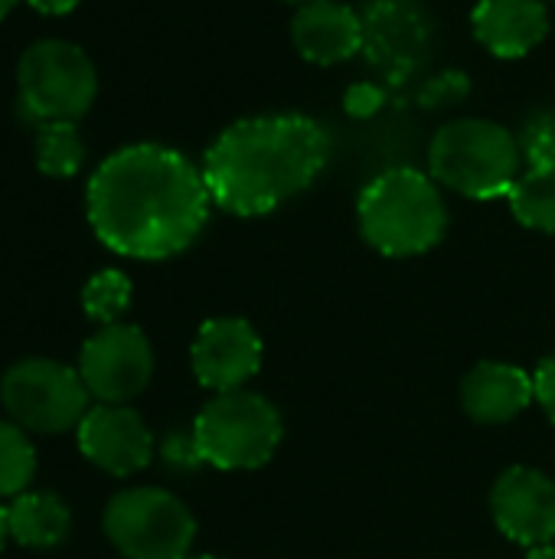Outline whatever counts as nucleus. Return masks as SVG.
Returning a JSON list of instances; mask_svg holds the SVG:
<instances>
[{
    "label": "nucleus",
    "instance_id": "f257e3e1",
    "mask_svg": "<svg viewBox=\"0 0 555 559\" xmlns=\"http://www.w3.org/2000/svg\"><path fill=\"white\" fill-rule=\"evenodd\" d=\"M203 167L164 144H131L98 164L85 190L95 236L128 259H170L196 242L209 219Z\"/></svg>",
    "mask_w": 555,
    "mask_h": 559
},
{
    "label": "nucleus",
    "instance_id": "f03ea898",
    "mask_svg": "<svg viewBox=\"0 0 555 559\" xmlns=\"http://www.w3.org/2000/svg\"><path fill=\"white\" fill-rule=\"evenodd\" d=\"M334 141L307 115H258L229 124L203 157V180L219 210L265 216L304 193L327 167Z\"/></svg>",
    "mask_w": 555,
    "mask_h": 559
},
{
    "label": "nucleus",
    "instance_id": "7ed1b4c3",
    "mask_svg": "<svg viewBox=\"0 0 555 559\" xmlns=\"http://www.w3.org/2000/svg\"><path fill=\"white\" fill-rule=\"evenodd\" d=\"M357 216L363 239L389 259L422 255L448 229V206L435 180L412 167H393L370 180L360 193Z\"/></svg>",
    "mask_w": 555,
    "mask_h": 559
},
{
    "label": "nucleus",
    "instance_id": "20e7f679",
    "mask_svg": "<svg viewBox=\"0 0 555 559\" xmlns=\"http://www.w3.org/2000/svg\"><path fill=\"white\" fill-rule=\"evenodd\" d=\"M432 177L471 200L507 197L523 174L517 134L487 118H461L445 124L429 147Z\"/></svg>",
    "mask_w": 555,
    "mask_h": 559
},
{
    "label": "nucleus",
    "instance_id": "39448f33",
    "mask_svg": "<svg viewBox=\"0 0 555 559\" xmlns=\"http://www.w3.org/2000/svg\"><path fill=\"white\" fill-rule=\"evenodd\" d=\"M98 95L88 52L69 39H36L16 62V105L29 124L79 121Z\"/></svg>",
    "mask_w": 555,
    "mask_h": 559
},
{
    "label": "nucleus",
    "instance_id": "423d86ee",
    "mask_svg": "<svg viewBox=\"0 0 555 559\" xmlns=\"http://www.w3.org/2000/svg\"><path fill=\"white\" fill-rule=\"evenodd\" d=\"M281 436L285 423L275 403L249 390L219 393L193 423V439L203 462L222 472L262 468L278 452Z\"/></svg>",
    "mask_w": 555,
    "mask_h": 559
},
{
    "label": "nucleus",
    "instance_id": "0eeeda50",
    "mask_svg": "<svg viewBox=\"0 0 555 559\" xmlns=\"http://www.w3.org/2000/svg\"><path fill=\"white\" fill-rule=\"evenodd\" d=\"M105 534L128 559H190L196 521L164 488H128L108 501Z\"/></svg>",
    "mask_w": 555,
    "mask_h": 559
},
{
    "label": "nucleus",
    "instance_id": "6e6552de",
    "mask_svg": "<svg viewBox=\"0 0 555 559\" xmlns=\"http://www.w3.org/2000/svg\"><path fill=\"white\" fill-rule=\"evenodd\" d=\"M0 400L20 429L59 436L65 429H79L88 413L92 393L85 390L79 370L59 360L26 357L3 373Z\"/></svg>",
    "mask_w": 555,
    "mask_h": 559
},
{
    "label": "nucleus",
    "instance_id": "1a4fd4ad",
    "mask_svg": "<svg viewBox=\"0 0 555 559\" xmlns=\"http://www.w3.org/2000/svg\"><path fill=\"white\" fill-rule=\"evenodd\" d=\"M79 377L98 403H128L147 390L154 377V350L141 328L105 324L79 354Z\"/></svg>",
    "mask_w": 555,
    "mask_h": 559
},
{
    "label": "nucleus",
    "instance_id": "9d476101",
    "mask_svg": "<svg viewBox=\"0 0 555 559\" xmlns=\"http://www.w3.org/2000/svg\"><path fill=\"white\" fill-rule=\"evenodd\" d=\"M491 514L500 534L520 547H546L555 540V481L540 468L517 465L504 472L491 491Z\"/></svg>",
    "mask_w": 555,
    "mask_h": 559
},
{
    "label": "nucleus",
    "instance_id": "9b49d317",
    "mask_svg": "<svg viewBox=\"0 0 555 559\" xmlns=\"http://www.w3.org/2000/svg\"><path fill=\"white\" fill-rule=\"evenodd\" d=\"M79 449L95 468L128 478L154 459V436L131 406L98 403L79 423Z\"/></svg>",
    "mask_w": 555,
    "mask_h": 559
},
{
    "label": "nucleus",
    "instance_id": "f8f14e48",
    "mask_svg": "<svg viewBox=\"0 0 555 559\" xmlns=\"http://www.w3.org/2000/svg\"><path fill=\"white\" fill-rule=\"evenodd\" d=\"M190 364L206 390H242L262 367V337L242 318H213L200 328Z\"/></svg>",
    "mask_w": 555,
    "mask_h": 559
},
{
    "label": "nucleus",
    "instance_id": "ddd939ff",
    "mask_svg": "<svg viewBox=\"0 0 555 559\" xmlns=\"http://www.w3.org/2000/svg\"><path fill=\"white\" fill-rule=\"evenodd\" d=\"M294 49L317 66H337L363 49V20L337 0L304 3L291 23Z\"/></svg>",
    "mask_w": 555,
    "mask_h": 559
},
{
    "label": "nucleus",
    "instance_id": "4468645a",
    "mask_svg": "<svg viewBox=\"0 0 555 559\" xmlns=\"http://www.w3.org/2000/svg\"><path fill=\"white\" fill-rule=\"evenodd\" d=\"M474 36L500 59H520L550 33L543 0H481L471 13Z\"/></svg>",
    "mask_w": 555,
    "mask_h": 559
},
{
    "label": "nucleus",
    "instance_id": "2eb2a0df",
    "mask_svg": "<svg viewBox=\"0 0 555 559\" xmlns=\"http://www.w3.org/2000/svg\"><path fill=\"white\" fill-rule=\"evenodd\" d=\"M536 400L533 377L514 364H478L461 383V406L474 423L500 426L517 419Z\"/></svg>",
    "mask_w": 555,
    "mask_h": 559
},
{
    "label": "nucleus",
    "instance_id": "dca6fc26",
    "mask_svg": "<svg viewBox=\"0 0 555 559\" xmlns=\"http://www.w3.org/2000/svg\"><path fill=\"white\" fill-rule=\"evenodd\" d=\"M7 527L10 537L20 547L29 550H49L59 547L69 531H72V514L65 508V501L52 491H29V495H16L7 504Z\"/></svg>",
    "mask_w": 555,
    "mask_h": 559
},
{
    "label": "nucleus",
    "instance_id": "f3484780",
    "mask_svg": "<svg viewBox=\"0 0 555 559\" xmlns=\"http://www.w3.org/2000/svg\"><path fill=\"white\" fill-rule=\"evenodd\" d=\"M85 164V141L75 121L36 124V167L46 177H75Z\"/></svg>",
    "mask_w": 555,
    "mask_h": 559
},
{
    "label": "nucleus",
    "instance_id": "a211bd4d",
    "mask_svg": "<svg viewBox=\"0 0 555 559\" xmlns=\"http://www.w3.org/2000/svg\"><path fill=\"white\" fill-rule=\"evenodd\" d=\"M517 223L536 233H555V170L527 167L507 193Z\"/></svg>",
    "mask_w": 555,
    "mask_h": 559
},
{
    "label": "nucleus",
    "instance_id": "6ab92c4d",
    "mask_svg": "<svg viewBox=\"0 0 555 559\" xmlns=\"http://www.w3.org/2000/svg\"><path fill=\"white\" fill-rule=\"evenodd\" d=\"M36 475V452L16 423H0V498H16Z\"/></svg>",
    "mask_w": 555,
    "mask_h": 559
},
{
    "label": "nucleus",
    "instance_id": "aec40b11",
    "mask_svg": "<svg viewBox=\"0 0 555 559\" xmlns=\"http://www.w3.org/2000/svg\"><path fill=\"white\" fill-rule=\"evenodd\" d=\"M131 305V278L118 269H105L98 275H92L82 288V308L92 321L105 324H118L121 314Z\"/></svg>",
    "mask_w": 555,
    "mask_h": 559
},
{
    "label": "nucleus",
    "instance_id": "412c9836",
    "mask_svg": "<svg viewBox=\"0 0 555 559\" xmlns=\"http://www.w3.org/2000/svg\"><path fill=\"white\" fill-rule=\"evenodd\" d=\"M527 167L555 170V111H536L523 121L517 134Z\"/></svg>",
    "mask_w": 555,
    "mask_h": 559
},
{
    "label": "nucleus",
    "instance_id": "4be33fe9",
    "mask_svg": "<svg viewBox=\"0 0 555 559\" xmlns=\"http://www.w3.org/2000/svg\"><path fill=\"white\" fill-rule=\"evenodd\" d=\"M164 459H167V465H173V468H196V465H203V455H200V449H196L193 432H190V436H167V442H164Z\"/></svg>",
    "mask_w": 555,
    "mask_h": 559
},
{
    "label": "nucleus",
    "instance_id": "5701e85b",
    "mask_svg": "<svg viewBox=\"0 0 555 559\" xmlns=\"http://www.w3.org/2000/svg\"><path fill=\"white\" fill-rule=\"evenodd\" d=\"M533 386H536V403L543 406V413L555 426V354L540 364V370L533 373Z\"/></svg>",
    "mask_w": 555,
    "mask_h": 559
},
{
    "label": "nucleus",
    "instance_id": "b1692460",
    "mask_svg": "<svg viewBox=\"0 0 555 559\" xmlns=\"http://www.w3.org/2000/svg\"><path fill=\"white\" fill-rule=\"evenodd\" d=\"M379 105H383V92H379L376 85L360 82V85H353V88L347 92V111H350V115H357V118L373 115Z\"/></svg>",
    "mask_w": 555,
    "mask_h": 559
},
{
    "label": "nucleus",
    "instance_id": "393cba45",
    "mask_svg": "<svg viewBox=\"0 0 555 559\" xmlns=\"http://www.w3.org/2000/svg\"><path fill=\"white\" fill-rule=\"evenodd\" d=\"M36 13H46V16H62L69 10L79 7V0H26Z\"/></svg>",
    "mask_w": 555,
    "mask_h": 559
},
{
    "label": "nucleus",
    "instance_id": "a878e982",
    "mask_svg": "<svg viewBox=\"0 0 555 559\" xmlns=\"http://www.w3.org/2000/svg\"><path fill=\"white\" fill-rule=\"evenodd\" d=\"M527 559H555V547L553 544H546V547H536V550H530V557Z\"/></svg>",
    "mask_w": 555,
    "mask_h": 559
},
{
    "label": "nucleus",
    "instance_id": "bb28decb",
    "mask_svg": "<svg viewBox=\"0 0 555 559\" xmlns=\"http://www.w3.org/2000/svg\"><path fill=\"white\" fill-rule=\"evenodd\" d=\"M7 537H10V527H7V508H0V550H3V544H7Z\"/></svg>",
    "mask_w": 555,
    "mask_h": 559
},
{
    "label": "nucleus",
    "instance_id": "cd10ccee",
    "mask_svg": "<svg viewBox=\"0 0 555 559\" xmlns=\"http://www.w3.org/2000/svg\"><path fill=\"white\" fill-rule=\"evenodd\" d=\"M13 7H16V0H0V20H3Z\"/></svg>",
    "mask_w": 555,
    "mask_h": 559
},
{
    "label": "nucleus",
    "instance_id": "c85d7f7f",
    "mask_svg": "<svg viewBox=\"0 0 555 559\" xmlns=\"http://www.w3.org/2000/svg\"><path fill=\"white\" fill-rule=\"evenodd\" d=\"M285 3H298V7H304V3H314V0H285Z\"/></svg>",
    "mask_w": 555,
    "mask_h": 559
},
{
    "label": "nucleus",
    "instance_id": "c756f323",
    "mask_svg": "<svg viewBox=\"0 0 555 559\" xmlns=\"http://www.w3.org/2000/svg\"><path fill=\"white\" fill-rule=\"evenodd\" d=\"M190 559H222V557H190Z\"/></svg>",
    "mask_w": 555,
    "mask_h": 559
},
{
    "label": "nucleus",
    "instance_id": "7c9ffc66",
    "mask_svg": "<svg viewBox=\"0 0 555 559\" xmlns=\"http://www.w3.org/2000/svg\"><path fill=\"white\" fill-rule=\"evenodd\" d=\"M543 3H546V0H543Z\"/></svg>",
    "mask_w": 555,
    "mask_h": 559
}]
</instances>
